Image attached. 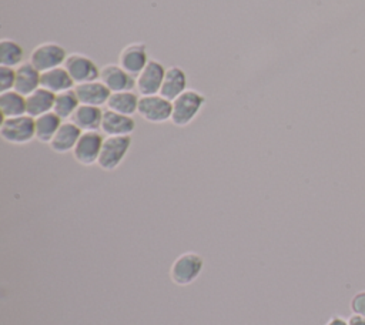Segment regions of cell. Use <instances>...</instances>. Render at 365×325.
I'll return each mask as SVG.
<instances>
[{"label": "cell", "mask_w": 365, "mask_h": 325, "mask_svg": "<svg viewBox=\"0 0 365 325\" xmlns=\"http://www.w3.org/2000/svg\"><path fill=\"white\" fill-rule=\"evenodd\" d=\"M204 269V258L194 251L178 255L170 268V278L175 285L187 287L201 275Z\"/></svg>", "instance_id": "obj_1"}, {"label": "cell", "mask_w": 365, "mask_h": 325, "mask_svg": "<svg viewBox=\"0 0 365 325\" xmlns=\"http://www.w3.org/2000/svg\"><path fill=\"white\" fill-rule=\"evenodd\" d=\"M204 103L205 98L201 93L195 90H185L181 96L173 100L171 123L175 127L188 125L198 115Z\"/></svg>", "instance_id": "obj_2"}, {"label": "cell", "mask_w": 365, "mask_h": 325, "mask_svg": "<svg viewBox=\"0 0 365 325\" xmlns=\"http://www.w3.org/2000/svg\"><path fill=\"white\" fill-rule=\"evenodd\" d=\"M0 135L1 138L14 145L29 144L36 138L34 118L29 114L11 118H3L0 124Z\"/></svg>", "instance_id": "obj_3"}, {"label": "cell", "mask_w": 365, "mask_h": 325, "mask_svg": "<svg viewBox=\"0 0 365 325\" xmlns=\"http://www.w3.org/2000/svg\"><path fill=\"white\" fill-rule=\"evenodd\" d=\"M131 147L130 135H108L104 137L101 153L97 165L104 171L115 170L125 158Z\"/></svg>", "instance_id": "obj_4"}, {"label": "cell", "mask_w": 365, "mask_h": 325, "mask_svg": "<svg viewBox=\"0 0 365 325\" xmlns=\"http://www.w3.org/2000/svg\"><path fill=\"white\" fill-rule=\"evenodd\" d=\"M137 113L148 123L163 124L165 121H171L173 101L167 100L161 94L140 96Z\"/></svg>", "instance_id": "obj_5"}, {"label": "cell", "mask_w": 365, "mask_h": 325, "mask_svg": "<svg viewBox=\"0 0 365 325\" xmlns=\"http://www.w3.org/2000/svg\"><path fill=\"white\" fill-rule=\"evenodd\" d=\"M103 133L100 131H83L74 150H73V157L74 160L84 165V167H90L97 164L100 153H101V147H103Z\"/></svg>", "instance_id": "obj_6"}, {"label": "cell", "mask_w": 365, "mask_h": 325, "mask_svg": "<svg viewBox=\"0 0 365 325\" xmlns=\"http://www.w3.org/2000/svg\"><path fill=\"white\" fill-rule=\"evenodd\" d=\"M67 58L66 50L57 43H41L30 53L29 61L40 71L44 73L47 70L64 66Z\"/></svg>", "instance_id": "obj_7"}, {"label": "cell", "mask_w": 365, "mask_h": 325, "mask_svg": "<svg viewBox=\"0 0 365 325\" xmlns=\"http://www.w3.org/2000/svg\"><path fill=\"white\" fill-rule=\"evenodd\" d=\"M64 67L68 71L76 86L96 81L100 78V68L90 57L84 54H78V53L68 54L66 58Z\"/></svg>", "instance_id": "obj_8"}, {"label": "cell", "mask_w": 365, "mask_h": 325, "mask_svg": "<svg viewBox=\"0 0 365 325\" xmlns=\"http://www.w3.org/2000/svg\"><path fill=\"white\" fill-rule=\"evenodd\" d=\"M165 76V68L161 63L150 60L143 71L135 77V88L140 96H154L160 94L163 81Z\"/></svg>", "instance_id": "obj_9"}, {"label": "cell", "mask_w": 365, "mask_h": 325, "mask_svg": "<svg viewBox=\"0 0 365 325\" xmlns=\"http://www.w3.org/2000/svg\"><path fill=\"white\" fill-rule=\"evenodd\" d=\"M111 93L133 91L135 88V77L127 73L120 64H107L100 70L98 78Z\"/></svg>", "instance_id": "obj_10"}, {"label": "cell", "mask_w": 365, "mask_h": 325, "mask_svg": "<svg viewBox=\"0 0 365 325\" xmlns=\"http://www.w3.org/2000/svg\"><path fill=\"white\" fill-rule=\"evenodd\" d=\"M135 130V121L133 115H125L106 108L103 113V121L100 131L108 135H131Z\"/></svg>", "instance_id": "obj_11"}, {"label": "cell", "mask_w": 365, "mask_h": 325, "mask_svg": "<svg viewBox=\"0 0 365 325\" xmlns=\"http://www.w3.org/2000/svg\"><path fill=\"white\" fill-rule=\"evenodd\" d=\"M147 47L143 43H133L123 48L120 53L118 64L131 76L137 77L148 63Z\"/></svg>", "instance_id": "obj_12"}, {"label": "cell", "mask_w": 365, "mask_h": 325, "mask_svg": "<svg viewBox=\"0 0 365 325\" xmlns=\"http://www.w3.org/2000/svg\"><path fill=\"white\" fill-rule=\"evenodd\" d=\"M74 91L77 94L80 104H87L94 107L107 105V101L111 94V91L100 80L77 84L74 87Z\"/></svg>", "instance_id": "obj_13"}, {"label": "cell", "mask_w": 365, "mask_h": 325, "mask_svg": "<svg viewBox=\"0 0 365 325\" xmlns=\"http://www.w3.org/2000/svg\"><path fill=\"white\" fill-rule=\"evenodd\" d=\"M81 133L83 131L71 120H66L61 123L58 131L56 133L48 145L57 154L73 153Z\"/></svg>", "instance_id": "obj_14"}, {"label": "cell", "mask_w": 365, "mask_h": 325, "mask_svg": "<svg viewBox=\"0 0 365 325\" xmlns=\"http://www.w3.org/2000/svg\"><path fill=\"white\" fill-rule=\"evenodd\" d=\"M41 73L30 63L23 61L19 67H16V83L14 90L23 96H29L36 91L40 86Z\"/></svg>", "instance_id": "obj_15"}, {"label": "cell", "mask_w": 365, "mask_h": 325, "mask_svg": "<svg viewBox=\"0 0 365 325\" xmlns=\"http://www.w3.org/2000/svg\"><path fill=\"white\" fill-rule=\"evenodd\" d=\"M187 90V76L182 68L173 66L165 70L160 94L173 101Z\"/></svg>", "instance_id": "obj_16"}, {"label": "cell", "mask_w": 365, "mask_h": 325, "mask_svg": "<svg viewBox=\"0 0 365 325\" xmlns=\"http://www.w3.org/2000/svg\"><path fill=\"white\" fill-rule=\"evenodd\" d=\"M101 107L80 104L73 117L70 118L81 131H100L103 121Z\"/></svg>", "instance_id": "obj_17"}, {"label": "cell", "mask_w": 365, "mask_h": 325, "mask_svg": "<svg viewBox=\"0 0 365 325\" xmlns=\"http://www.w3.org/2000/svg\"><path fill=\"white\" fill-rule=\"evenodd\" d=\"M40 86L46 90H50L54 94L67 91V90H73L76 87L73 78L70 77V74L64 66L41 73Z\"/></svg>", "instance_id": "obj_18"}, {"label": "cell", "mask_w": 365, "mask_h": 325, "mask_svg": "<svg viewBox=\"0 0 365 325\" xmlns=\"http://www.w3.org/2000/svg\"><path fill=\"white\" fill-rule=\"evenodd\" d=\"M56 94L50 90L38 87L36 91L26 97L27 101V114L33 118H37L46 113L53 111Z\"/></svg>", "instance_id": "obj_19"}, {"label": "cell", "mask_w": 365, "mask_h": 325, "mask_svg": "<svg viewBox=\"0 0 365 325\" xmlns=\"http://www.w3.org/2000/svg\"><path fill=\"white\" fill-rule=\"evenodd\" d=\"M0 111L3 118L20 117L27 114L26 96L20 94L16 90L0 91Z\"/></svg>", "instance_id": "obj_20"}, {"label": "cell", "mask_w": 365, "mask_h": 325, "mask_svg": "<svg viewBox=\"0 0 365 325\" xmlns=\"http://www.w3.org/2000/svg\"><path fill=\"white\" fill-rule=\"evenodd\" d=\"M63 120L54 113H46L37 118H34V128H36V140L43 144H50L56 133L58 131Z\"/></svg>", "instance_id": "obj_21"}, {"label": "cell", "mask_w": 365, "mask_h": 325, "mask_svg": "<svg viewBox=\"0 0 365 325\" xmlns=\"http://www.w3.org/2000/svg\"><path fill=\"white\" fill-rule=\"evenodd\" d=\"M138 100L140 96H137L134 91H117L110 94L106 107L115 113L133 115L138 110Z\"/></svg>", "instance_id": "obj_22"}, {"label": "cell", "mask_w": 365, "mask_h": 325, "mask_svg": "<svg viewBox=\"0 0 365 325\" xmlns=\"http://www.w3.org/2000/svg\"><path fill=\"white\" fill-rule=\"evenodd\" d=\"M78 105H80V101H78L77 94L73 88V90H67V91H61V93L56 94L53 111L63 121H66V120H70L73 117V114L76 113Z\"/></svg>", "instance_id": "obj_23"}, {"label": "cell", "mask_w": 365, "mask_h": 325, "mask_svg": "<svg viewBox=\"0 0 365 325\" xmlns=\"http://www.w3.org/2000/svg\"><path fill=\"white\" fill-rule=\"evenodd\" d=\"M23 47L11 40V38H3L0 41V66L7 67H19L23 63Z\"/></svg>", "instance_id": "obj_24"}, {"label": "cell", "mask_w": 365, "mask_h": 325, "mask_svg": "<svg viewBox=\"0 0 365 325\" xmlns=\"http://www.w3.org/2000/svg\"><path fill=\"white\" fill-rule=\"evenodd\" d=\"M16 83V68L0 66V88L1 91L14 90Z\"/></svg>", "instance_id": "obj_25"}, {"label": "cell", "mask_w": 365, "mask_h": 325, "mask_svg": "<svg viewBox=\"0 0 365 325\" xmlns=\"http://www.w3.org/2000/svg\"><path fill=\"white\" fill-rule=\"evenodd\" d=\"M349 308L352 314L365 316V291H359L352 296L349 302Z\"/></svg>", "instance_id": "obj_26"}, {"label": "cell", "mask_w": 365, "mask_h": 325, "mask_svg": "<svg viewBox=\"0 0 365 325\" xmlns=\"http://www.w3.org/2000/svg\"><path fill=\"white\" fill-rule=\"evenodd\" d=\"M348 325H365V316L352 314V315L348 318Z\"/></svg>", "instance_id": "obj_27"}, {"label": "cell", "mask_w": 365, "mask_h": 325, "mask_svg": "<svg viewBox=\"0 0 365 325\" xmlns=\"http://www.w3.org/2000/svg\"><path fill=\"white\" fill-rule=\"evenodd\" d=\"M325 325H348V319H345V318H342L339 315H335V316L329 318Z\"/></svg>", "instance_id": "obj_28"}]
</instances>
